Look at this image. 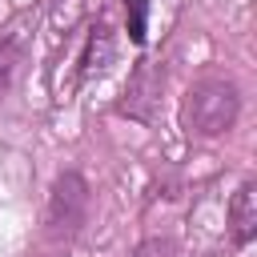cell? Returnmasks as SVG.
Masks as SVG:
<instances>
[{
    "instance_id": "cell-1",
    "label": "cell",
    "mask_w": 257,
    "mask_h": 257,
    "mask_svg": "<svg viewBox=\"0 0 257 257\" xmlns=\"http://www.w3.org/2000/svg\"><path fill=\"white\" fill-rule=\"evenodd\" d=\"M237 112H241L237 84L229 76H221V72H209V76H201V80L189 84L181 120H185V128L193 137H221V133L233 128Z\"/></svg>"
},
{
    "instance_id": "cell-2",
    "label": "cell",
    "mask_w": 257,
    "mask_h": 257,
    "mask_svg": "<svg viewBox=\"0 0 257 257\" xmlns=\"http://www.w3.org/2000/svg\"><path fill=\"white\" fill-rule=\"evenodd\" d=\"M88 221V181L80 173H60L48 189V213H44V225L52 237H76L80 225Z\"/></svg>"
},
{
    "instance_id": "cell-3",
    "label": "cell",
    "mask_w": 257,
    "mask_h": 257,
    "mask_svg": "<svg viewBox=\"0 0 257 257\" xmlns=\"http://www.w3.org/2000/svg\"><path fill=\"white\" fill-rule=\"evenodd\" d=\"M161 88H165V68L153 64V60H141L124 84V100H120V112H128L133 120H153L157 112V100H161Z\"/></svg>"
},
{
    "instance_id": "cell-4",
    "label": "cell",
    "mask_w": 257,
    "mask_h": 257,
    "mask_svg": "<svg viewBox=\"0 0 257 257\" xmlns=\"http://www.w3.org/2000/svg\"><path fill=\"white\" fill-rule=\"evenodd\" d=\"M112 56H116V36H112L108 20H96L92 32H88V44H84V52H80V68H76V76H80V80L100 76V72L112 64Z\"/></svg>"
},
{
    "instance_id": "cell-5",
    "label": "cell",
    "mask_w": 257,
    "mask_h": 257,
    "mask_svg": "<svg viewBox=\"0 0 257 257\" xmlns=\"http://www.w3.org/2000/svg\"><path fill=\"white\" fill-rule=\"evenodd\" d=\"M229 233H233L237 245H249L253 233H257V189H253V181H245L229 201Z\"/></svg>"
},
{
    "instance_id": "cell-6",
    "label": "cell",
    "mask_w": 257,
    "mask_h": 257,
    "mask_svg": "<svg viewBox=\"0 0 257 257\" xmlns=\"http://www.w3.org/2000/svg\"><path fill=\"white\" fill-rule=\"evenodd\" d=\"M20 64H24V36L12 32V36L0 40V100L8 96V88H12L16 72H20Z\"/></svg>"
},
{
    "instance_id": "cell-7",
    "label": "cell",
    "mask_w": 257,
    "mask_h": 257,
    "mask_svg": "<svg viewBox=\"0 0 257 257\" xmlns=\"http://www.w3.org/2000/svg\"><path fill=\"white\" fill-rule=\"evenodd\" d=\"M124 12H128V36L141 44V40H145V16H149V0H124Z\"/></svg>"
}]
</instances>
